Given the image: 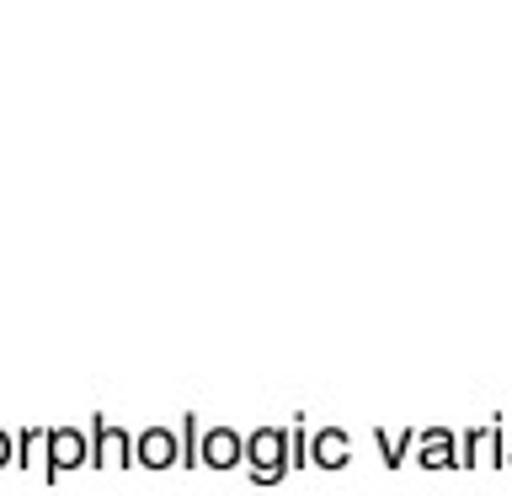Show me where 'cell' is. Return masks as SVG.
I'll use <instances>...</instances> for the list:
<instances>
[{
    "label": "cell",
    "mask_w": 512,
    "mask_h": 496,
    "mask_svg": "<svg viewBox=\"0 0 512 496\" xmlns=\"http://www.w3.org/2000/svg\"><path fill=\"white\" fill-rule=\"evenodd\" d=\"M91 454H86V464L91 470H128L134 464V432L128 427H112L102 411L91 416Z\"/></svg>",
    "instance_id": "6da1fadb"
},
{
    "label": "cell",
    "mask_w": 512,
    "mask_h": 496,
    "mask_svg": "<svg viewBox=\"0 0 512 496\" xmlns=\"http://www.w3.org/2000/svg\"><path fill=\"white\" fill-rule=\"evenodd\" d=\"M86 454H91V443H86L80 427H48V438H43V480H59V475L80 470Z\"/></svg>",
    "instance_id": "7a4b0ae2"
},
{
    "label": "cell",
    "mask_w": 512,
    "mask_h": 496,
    "mask_svg": "<svg viewBox=\"0 0 512 496\" xmlns=\"http://www.w3.org/2000/svg\"><path fill=\"white\" fill-rule=\"evenodd\" d=\"M240 464L246 470H288V427H256L240 438Z\"/></svg>",
    "instance_id": "3957f363"
},
{
    "label": "cell",
    "mask_w": 512,
    "mask_h": 496,
    "mask_svg": "<svg viewBox=\"0 0 512 496\" xmlns=\"http://www.w3.org/2000/svg\"><path fill=\"white\" fill-rule=\"evenodd\" d=\"M240 438L246 432H235V427H203V438H198V470H235L240 464Z\"/></svg>",
    "instance_id": "277c9868"
},
{
    "label": "cell",
    "mask_w": 512,
    "mask_h": 496,
    "mask_svg": "<svg viewBox=\"0 0 512 496\" xmlns=\"http://www.w3.org/2000/svg\"><path fill=\"white\" fill-rule=\"evenodd\" d=\"M134 464L139 470H176V427L155 422L134 432Z\"/></svg>",
    "instance_id": "5b68a950"
},
{
    "label": "cell",
    "mask_w": 512,
    "mask_h": 496,
    "mask_svg": "<svg viewBox=\"0 0 512 496\" xmlns=\"http://www.w3.org/2000/svg\"><path fill=\"white\" fill-rule=\"evenodd\" d=\"M411 459L422 464V470H459V443H454V427H427V432H416Z\"/></svg>",
    "instance_id": "8992f818"
},
{
    "label": "cell",
    "mask_w": 512,
    "mask_h": 496,
    "mask_svg": "<svg viewBox=\"0 0 512 496\" xmlns=\"http://www.w3.org/2000/svg\"><path fill=\"white\" fill-rule=\"evenodd\" d=\"M310 464H315V470H347V464H352V438L342 427L310 432Z\"/></svg>",
    "instance_id": "52a82bcc"
},
{
    "label": "cell",
    "mask_w": 512,
    "mask_h": 496,
    "mask_svg": "<svg viewBox=\"0 0 512 496\" xmlns=\"http://www.w3.org/2000/svg\"><path fill=\"white\" fill-rule=\"evenodd\" d=\"M416 432L422 427H406V432H374V443H379V459H384V470H400V464L411 459V448H416Z\"/></svg>",
    "instance_id": "ba28073f"
},
{
    "label": "cell",
    "mask_w": 512,
    "mask_h": 496,
    "mask_svg": "<svg viewBox=\"0 0 512 496\" xmlns=\"http://www.w3.org/2000/svg\"><path fill=\"white\" fill-rule=\"evenodd\" d=\"M198 438H203V422L182 416L176 422V470H198Z\"/></svg>",
    "instance_id": "9c48e42d"
},
{
    "label": "cell",
    "mask_w": 512,
    "mask_h": 496,
    "mask_svg": "<svg viewBox=\"0 0 512 496\" xmlns=\"http://www.w3.org/2000/svg\"><path fill=\"white\" fill-rule=\"evenodd\" d=\"M43 438H48V427H22V432H16V454H11L16 470H32V464H38Z\"/></svg>",
    "instance_id": "30bf717a"
},
{
    "label": "cell",
    "mask_w": 512,
    "mask_h": 496,
    "mask_svg": "<svg viewBox=\"0 0 512 496\" xmlns=\"http://www.w3.org/2000/svg\"><path fill=\"white\" fill-rule=\"evenodd\" d=\"M288 470H310V422L304 416L288 422Z\"/></svg>",
    "instance_id": "8fae6325"
},
{
    "label": "cell",
    "mask_w": 512,
    "mask_h": 496,
    "mask_svg": "<svg viewBox=\"0 0 512 496\" xmlns=\"http://www.w3.org/2000/svg\"><path fill=\"white\" fill-rule=\"evenodd\" d=\"M454 443H459V470H475L486 459V427H464L454 432Z\"/></svg>",
    "instance_id": "7c38bea8"
},
{
    "label": "cell",
    "mask_w": 512,
    "mask_h": 496,
    "mask_svg": "<svg viewBox=\"0 0 512 496\" xmlns=\"http://www.w3.org/2000/svg\"><path fill=\"white\" fill-rule=\"evenodd\" d=\"M11 454H16V432H6V427H0V470L11 464Z\"/></svg>",
    "instance_id": "4fadbf2b"
},
{
    "label": "cell",
    "mask_w": 512,
    "mask_h": 496,
    "mask_svg": "<svg viewBox=\"0 0 512 496\" xmlns=\"http://www.w3.org/2000/svg\"><path fill=\"white\" fill-rule=\"evenodd\" d=\"M283 475H288V470H251V480H256V486H278Z\"/></svg>",
    "instance_id": "5bb4252c"
},
{
    "label": "cell",
    "mask_w": 512,
    "mask_h": 496,
    "mask_svg": "<svg viewBox=\"0 0 512 496\" xmlns=\"http://www.w3.org/2000/svg\"><path fill=\"white\" fill-rule=\"evenodd\" d=\"M502 470H512V438H507V454H502Z\"/></svg>",
    "instance_id": "9a60e30c"
}]
</instances>
